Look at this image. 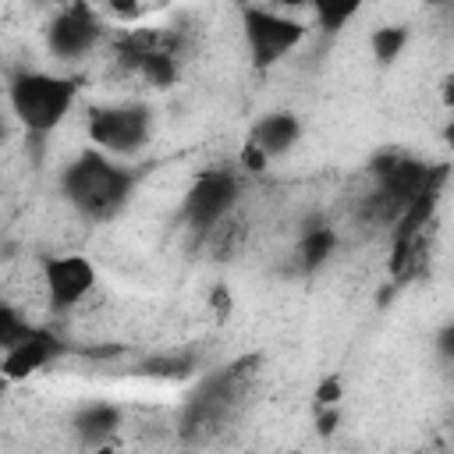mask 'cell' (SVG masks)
Instances as JSON below:
<instances>
[{
    "instance_id": "6da1fadb",
    "label": "cell",
    "mask_w": 454,
    "mask_h": 454,
    "mask_svg": "<svg viewBox=\"0 0 454 454\" xmlns=\"http://www.w3.org/2000/svg\"><path fill=\"white\" fill-rule=\"evenodd\" d=\"M138 174L114 163L103 149H82L60 170V192L85 220H114L131 199Z\"/></svg>"
},
{
    "instance_id": "cb8c5ba5",
    "label": "cell",
    "mask_w": 454,
    "mask_h": 454,
    "mask_svg": "<svg viewBox=\"0 0 454 454\" xmlns=\"http://www.w3.org/2000/svg\"><path fill=\"white\" fill-rule=\"evenodd\" d=\"M429 4H447V0H429Z\"/></svg>"
},
{
    "instance_id": "ac0fdd59",
    "label": "cell",
    "mask_w": 454,
    "mask_h": 454,
    "mask_svg": "<svg viewBox=\"0 0 454 454\" xmlns=\"http://www.w3.org/2000/svg\"><path fill=\"white\" fill-rule=\"evenodd\" d=\"M209 301H213V312H216V316H227V312H231V291H227L223 284H216V287H213Z\"/></svg>"
},
{
    "instance_id": "7402d4cb",
    "label": "cell",
    "mask_w": 454,
    "mask_h": 454,
    "mask_svg": "<svg viewBox=\"0 0 454 454\" xmlns=\"http://www.w3.org/2000/svg\"><path fill=\"white\" fill-rule=\"evenodd\" d=\"M443 142H447V145H450V149H454V121H450V124H447V128H443Z\"/></svg>"
},
{
    "instance_id": "4fadbf2b",
    "label": "cell",
    "mask_w": 454,
    "mask_h": 454,
    "mask_svg": "<svg viewBox=\"0 0 454 454\" xmlns=\"http://www.w3.org/2000/svg\"><path fill=\"white\" fill-rule=\"evenodd\" d=\"M305 4L312 7L316 25H319L326 35H333V32H340V28L362 11L365 0H305Z\"/></svg>"
},
{
    "instance_id": "8fae6325",
    "label": "cell",
    "mask_w": 454,
    "mask_h": 454,
    "mask_svg": "<svg viewBox=\"0 0 454 454\" xmlns=\"http://www.w3.org/2000/svg\"><path fill=\"white\" fill-rule=\"evenodd\" d=\"M333 248H337V231L316 223V227H309V231L301 234V241H298V266H301V270H319V266L333 255Z\"/></svg>"
},
{
    "instance_id": "ba28073f",
    "label": "cell",
    "mask_w": 454,
    "mask_h": 454,
    "mask_svg": "<svg viewBox=\"0 0 454 454\" xmlns=\"http://www.w3.org/2000/svg\"><path fill=\"white\" fill-rule=\"evenodd\" d=\"M60 355V340L46 330H35L32 337H25L14 348H4V376L7 380H21L35 369H43L46 362H53Z\"/></svg>"
},
{
    "instance_id": "3957f363",
    "label": "cell",
    "mask_w": 454,
    "mask_h": 454,
    "mask_svg": "<svg viewBox=\"0 0 454 454\" xmlns=\"http://www.w3.org/2000/svg\"><path fill=\"white\" fill-rule=\"evenodd\" d=\"M241 39H245L252 64L259 71H266L277 60H284L305 39V25L291 14L273 11V7L248 4V7H241Z\"/></svg>"
},
{
    "instance_id": "52a82bcc",
    "label": "cell",
    "mask_w": 454,
    "mask_h": 454,
    "mask_svg": "<svg viewBox=\"0 0 454 454\" xmlns=\"http://www.w3.org/2000/svg\"><path fill=\"white\" fill-rule=\"evenodd\" d=\"M43 280L53 312L78 309L96 287V266L85 255H43Z\"/></svg>"
},
{
    "instance_id": "5b68a950",
    "label": "cell",
    "mask_w": 454,
    "mask_h": 454,
    "mask_svg": "<svg viewBox=\"0 0 454 454\" xmlns=\"http://www.w3.org/2000/svg\"><path fill=\"white\" fill-rule=\"evenodd\" d=\"M241 195V184L231 170H206L192 181V188L184 192V202H181V216L184 223L202 238V234H213L234 209Z\"/></svg>"
},
{
    "instance_id": "5bb4252c",
    "label": "cell",
    "mask_w": 454,
    "mask_h": 454,
    "mask_svg": "<svg viewBox=\"0 0 454 454\" xmlns=\"http://www.w3.org/2000/svg\"><path fill=\"white\" fill-rule=\"evenodd\" d=\"M369 46H372V57L380 64H394L408 46V28L404 25H383L369 35Z\"/></svg>"
},
{
    "instance_id": "d4e9b609",
    "label": "cell",
    "mask_w": 454,
    "mask_h": 454,
    "mask_svg": "<svg viewBox=\"0 0 454 454\" xmlns=\"http://www.w3.org/2000/svg\"><path fill=\"white\" fill-rule=\"evenodd\" d=\"M89 4H106V0H89Z\"/></svg>"
},
{
    "instance_id": "8992f818",
    "label": "cell",
    "mask_w": 454,
    "mask_h": 454,
    "mask_svg": "<svg viewBox=\"0 0 454 454\" xmlns=\"http://www.w3.org/2000/svg\"><path fill=\"white\" fill-rule=\"evenodd\" d=\"M103 39V21L96 18L92 4L89 0H71L60 7V14L50 21L46 28V46L57 60L71 64V60H82L89 57Z\"/></svg>"
},
{
    "instance_id": "277c9868",
    "label": "cell",
    "mask_w": 454,
    "mask_h": 454,
    "mask_svg": "<svg viewBox=\"0 0 454 454\" xmlns=\"http://www.w3.org/2000/svg\"><path fill=\"white\" fill-rule=\"evenodd\" d=\"M153 117L142 103H110V106H92L85 117V135L96 149L114 153V156H131L149 142Z\"/></svg>"
},
{
    "instance_id": "e0dca14e",
    "label": "cell",
    "mask_w": 454,
    "mask_h": 454,
    "mask_svg": "<svg viewBox=\"0 0 454 454\" xmlns=\"http://www.w3.org/2000/svg\"><path fill=\"white\" fill-rule=\"evenodd\" d=\"M106 11L121 21H138L142 18V0H106Z\"/></svg>"
},
{
    "instance_id": "603a6c76",
    "label": "cell",
    "mask_w": 454,
    "mask_h": 454,
    "mask_svg": "<svg viewBox=\"0 0 454 454\" xmlns=\"http://www.w3.org/2000/svg\"><path fill=\"white\" fill-rule=\"evenodd\" d=\"M50 4H71V0H50Z\"/></svg>"
},
{
    "instance_id": "d6986e66",
    "label": "cell",
    "mask_w": 454,
    "mask_h": 454,
    "mask_svg": "<svg viewBox=\"0 0 454 454\" xmlns=\"http://www.w3.org/2000/svg\"><path fill=\"white\" fill-rule=\"evenodd\" d=\"M337 422H340V415H337V408H333V404H326V408L319 411V419H316V426H319V433H323V436H330V433L337 429Z\"/></svg>"
},
{
    "instance_id": "2e32d148",
    "label": "cell",
    "mask_w": 454,
    "mask_h": 454,
    "mask_svg": "<svg viewBox=\"0 0 454 454\" xmlns=\"http://www.w3.org/2000/svg\"><path fill=\"white\" fill-rule=\"evenodd\" d=\"M340 394H344V387H340V376H326V380L316 387V404H319V408H326V404H337V401H340Z\"/></svg>"
},
{
    "instance_id": "9a60e30c",
    "label": "cell",
    "mask_w": 454,
    "mask_h": 454,
    "mask_svg": "<svg viewBox=\"0 0 454 454\" xmlns=\"http://www.w3.org/2000/svg\"><path fill=\"white\" fill-rule=\"evenodd\" d=\"M238 160H241V167H245L248 174H262V170H266V163H270V156H266V153H262L255 142H245Z\"/></svg>"
},
{
    "instance_id": "30bf717a",
    "label": "cell",
    "mask_w": 454,
    "mask_h": 454,
    "mask_svg": "<svg viewBox=\"0 0 454 454\" xmlns=\"http://www.w3.org/2000/svg\"><path fill=\"white\" fill-rule=\"evenodd\" d=\"M121 426V411L114 404H85L74 415V433L82 436V443H103L106 436H114Z\"/></svg>"
},
{
    "instance_id": "ffe728a7",
    "label": "cell",
    "mask_w": 454,
    "mask_h": 454,
    "mask_svg": "<svg viewBox=\"0 0 454 454\" xmlns=\"http://www.w3.org/2000/svg\"><path fill=\"white\" fill-rule=\"evenodd\" d=\"M436 348L443 358H454V323H447L440 333H436Z\"/></svg>"
},
{
    "instance_id": "44dd1931",
    "label": "cell",
    "mask_w": 454,
    "mask_h": 454,
    "mask_svg": "<svg viewBox=\"0 0 454 454\" xmlns=\"http://www.w3.org/2000/svg\"><path fill=\"white\" fill-rule=\"evenodd\" d=\"M443 106H454V78L443 82Z\"/></svg>"
},
{
    "instance_id": "7c38bea8",
    "label": "cell",
    "mask_w": 454,
    "mask_h": 454,
    "mask_svg": "<svg viewBox=\"0 0 454 454\" xmlns=\"http://www.w3.org/2000/svg\"><path fill=\"white\" fill-rule=\"evenodd\" d=\"M131 74H138V78L149 82L153 89H167V85L177 82V57H174L170 50H145V53L138 57V64H135Z\"/></svg>"
},
{
    "instance_id": "7a4b0ae2",
    "label": "cell",
    "mask_w": 454,
    "mask_h": 454,
    "mask_svg": "<svg viewBox=\"0 0 454 454\" xmlns=\"http://www.w3.org/2000/svg\"><path fill=\"white\" fill-rule=\"evenodd\" d=\"M7 99L21 128L32 138H46L71 114L78 99V85L71 78H57L46 71H14L7 82Z\"/></svg>"
},
{
    "instance_id": "9c48e42d",
    "label": "cell",
    "mask_w": 454,
    "mask_h": 454,
    "mask_svg": "<svg viewBox=\"0 0 454 454\" xmlns=\"http://www.w3.org/2000/svg\"><path fill=\"white\" fill-rule=\"evenodd\" d=\"M298 138H301V124L287 110H273V114L259 117L255 128H252V135H248V142H255L270 160L273 156H284L287 149H294Z\"/></svg>"
}]
</instances>
